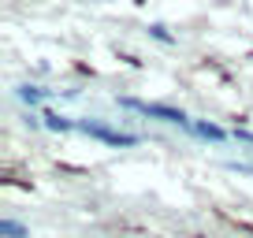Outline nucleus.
<instances>
[{
  "instance_id": "nucleus-1",
  "label": "nucleus",
  "mask_w": 253,
  "mask_h": 238,
  "mask_svg": "<svg viewBox=\"0 0 253 238\" xmlns=\"http://www.w3.org/2000/svg\"><path fill=\"white\" fill-rule=\"evenodd\" d=\"M79 130L89 138H97V142H108V145H138V134H123V130H112L104 127V123H89V119H79Z\"/></svg>"
},
{
  "instance_id": "nucleus-6",
  "label": "nucleus",
  "mask_w": 253,
  "mask_h": 238,
  "mask_svg": "<svg viewBox=\"0 0 253 238\" xmlns=\"http://www.w3.org/2000/svg\"><path fill=\"white\" fill-rule=\"evenodd\" d=\"M41 97H45V93H41L38 86H19V101H26V104H38Z\"/></svg>"
},
{
  "instance_id": "nucleus-2",
  "label": "nucleus",
  "mask_w": 253,
  "mask_h": 238,
  "mask_svg": "<svg viewBox=\"0 0 253 238\" xmlns=\"http://www.w3.org/2000/svg\"><path fill=\"white\" fill-rule=\"evenodd\" d=\"M123 104H126V108H138V112H145V116H153V119H164V123H171V127H194L186 112H179V108H168V104H142V101H123Z\"/></svg>"
},
{
  "instance_id": "nucleus-7",
  "label": "nucleus",
  "mask_w": 253,
  "mask_h": 238,
  "mask_svg": "<svg viewBox=\"0 0 253 238\" xmlns=\"http://www.w3.org/2000/svg\"><path fill=\"white\" fill-rule=\"evenodd\" d=\"M149 34H153V38H157V41H171V34H168V26H149Z\"/></svg>"
},
{
  "instance_id": "nucleus-3",
  "label": "nucleus",
  "mask_w": 253,
  "mask_h": 238,
  "mask_svg": "<svg viewBox=\"0 0 253 238\" xmlns=\"http://www.w3.org/2000/svg\"><path fill=\"white\" fill-rule=\"evenodd\" d=\"M41 127L52 130V134H67V130H75L79 123H71L67 116H56V112H45V116H41Z\"/></svg>"
},
{
  "instance_id": "nucleus-4",
  "label": "nucleus",
  "mask_w": 253,
  "mask_h": 238,
  "mask_svg": "<svg viewBox=\"0 0 253 238\" xmlns=\"http://www.w3.org/2000/svg\"><path fill=\"white\" fill-rule=\"evenodd\" d=\"M0 238H30V227H26L23 220L4 216V220H0Z\"/></svg>"
},
{
  "instance_id": "nucleus-5",
  "label": "nucleus",
  "mask_w": 253,
  "mask_h": 238,
  "mask_svg": "<svg viewBox=\"0 0 253 238\" xmlns=\"http://www.w3.org/2000/svg\"><path fill=\"white\" fill-rule=\"evenodd\" d=\"M190 130H194L198 138H205V142H223V138H227L220 127H216V123H194Z\"/></svg>"
}]
</instances>
